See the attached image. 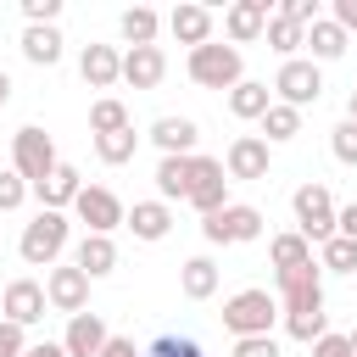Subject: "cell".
Masks as SVG:
<instances>
[{"instance_id":"obj_17","label":"cell","mask_w":357,"mask_h":357,"mask_svg":"<svg viewBox=\"0 0 357 357\" xmlns=\"http://www.w3.org/2000/svg\"><path fill=\"white\" fill-rule=\"evenodd\" d=\"M151 139H156V151L162 156H195V139H201V128H195V117H156L151 123Z\"/></svg>"},{"instance_id":"obj_42","label":"cell","mask_w":357,"mask_h":357,"mask_svg":"<svg viewBox=\"0 0 357 357\" xmlns=\"http://www.w3.org/2000/svg\"><path fill=\"white\" fill-rule=\"evenodd\" d=\"M340 33H357V0H335V17H329Z\"/></svg>"},{"instance_id":"obj_45","label":"cell","mask_w":357,"mask_h":357,"mask_svg":"<svg viewBox=\"0 0 357 357\" xmlns=\"http://www.w3.org/2000/svg\"><path fill=\"white\" fill-rule=\"evenodd\" d=\"M22 357H67V351H61V340H39V346H28Z\"/></svg>"},{"instance_id":"obj_2","label":"cell","mask_w":357,"mask_h":357,"mask_svg":"<svg viewBox=\"0 0 357 357\" xmlns=\"http://www.w3.org/2000/svg\"><path fill=\"white\" fill-rule=\"evenodd\" d=\"M56 139L39 128V123H28V128H17V139H11V173L33 190V184H45L50 173H56Z\"/></svg>"},{"instance_id":"obj_15","label":"cell","mask_w":357,"mask_h":357,"mask_svg":"<svg viewBox=\"0 0 357 357\" xmlns=\"http://www.w3.org/2000/svg\"><path fill=\"white\" fill-rule=\"evenodd\" d=\"M106 324H100V312H78V318H67V335H61V351L67 357H100L106 351Z\"/></svg>"},{"instance_id":"obj_11","label":"cell","mask_w":357,"mask_h":357,"mask_svg":"<svg viewBox=\"0 0 357 357\" xmlns=\"http://www.w3.org/2000/svg\"><path fill=\"white\" fill-rule=\"evenodd\" d=\"M73 212H78V223H89V234H112L123 223V201L106 184H84L78 201H73Z\"/></svg>"},{"instance_id":"obj_28","label":"cell","mask_w":357,"mask_h":357,"mask_svg":"<svg viewBox=\"0 0 357 357\" xmlns=\"http://www.w3.org/2000/svg\"><path fill=\"white\" fill-rule=\"evenodd\" d=\"M117 28H123V39H128V50H134V45H156V28H162V17H156L151 6H128V11L117 17Z\"/></svg>"},{"instance_id":"obj_7","label":"cell","mask_w":357,"mask_h":357,"mask_svg":"<svg viewBox=\"0 0 357 357\" xmlns=\"http://www.w3.org/2000/svg\"><path fill=\"white\" fill-rule=\"evenodd\" d=\"M273 95H279V106H318V95H324V73H318V61H301V56H290L284 67H279V78H273Z\"/></svg>"},{"instance_id":"obj_47","label":"cell","mask_w":357,"mask_h":357,"mask_svg":"<svg viewBox=\"0 0 357 357\" xmlns=\"http://www.w3.org/2000/svg\"><path fill=\"white\" fill-rule=\"evenodd\" d=\"M346 123H357V89L346 95Z\"/></svg>"},{"instance_id":"obj_23","label":"cell","mask_w":357,"mask_h":357,"mask_svg":"<svg viewBox=\"0 0 357 357\" xmlns=\"http://www.w3.org/2000/svg\"><path fill=\"white\" fill-rule=\"evenodd\" d=\"M273 106V89L268 84H257V78H240L234 89H229V112L240 117V123H262V112Z\"/></svg>"},{"instance_id":"obj_29","label":"cell","mask_w":357,"mask_h":357,"mask_svg":"<svg viewBox=\"0 0 357 357\" xmlns=\"http://www.w3.org/2000/svg\"><path fill=\"white\" fill-rule=\"evenodd\" d=\"M117 128H134V117H128V106L117 95H100L89 106V134H117Z\"/></svg>"},{"instance_id":"obj_31","label":"cell","mask_w":357,"mask_h":357,"mask_svg":"<svg viewBox=\"0 0 357 357\" xmlns=\"http://www.w3.org/2000/svg\"><path fill=\"white\" fill-rule=\"evenodd\" d=\"M134 151H139V134H134V128H117V134H95V156H100L106 167H123V162H134Z\"/></svg>"},{"instance_id":"obj_10","label":"cell","mask_w":357,"mask_h":357,"mask_svg":"<svg viewBox=\"0 0 357 357\" xmlns=\"http://www.w3.org/2000/svg\"><path fill=\"white\" fill-rule=\"evenodd\" d=\"M201 218L206 212H218V206H229V173H223V162L218 156H195V178H190V195H184Z\"/></svg>"},{"instance_id":"obj_33","label":"cell","mask_w":357,"mask_h":357,"mask_svg":"<svg viewBox=\"0 0 357 357\" xmlns=\"http://www.w3.org/2000/svg\"><path fill=\"white\" fill-rule=\"evenodd\" d=\"M318 268H329V273H357V240H346V234L324 240V245H318Z\"/></svg>"},{"instance_id":"obj_36","label":"cell","mask_w":357,"mask_h":357,"mask_svg":"<svg viewBox=\"0 0 357 357\" xmlns=\"http://www.w3.org/2000/svg\"><path fill=\"white\" fill-rule=\"evenodd\" d=\"M329 151H335V162L357 167V123H340V128L329 134Z\"/></svg>"},{"instance_id":"obj_4","label":"cell","mask_w":357,"mask_h":357,"mask_svg":"<svg viewBox=\"0 0 357 357\" xmlns=\"http://www.w3.org/2000/svg\"><path fill=\"white\" fill-rule=\"evenodd\" d=\"M184 67H190V78H195L201 89H234V84L245 78V61H240V50H234V45H218V39L195 45Z\"/></svg>"},{"instance_id":"obj_8","label":"cell","mask_w":357,"mask_h":357,"mask_svg":"<svg viewBox=\"0 0 357 357\" xmlns=\"http://www.w3.org/2000/svg\"><path fill=\"white\" fill-rule=\"evenodd\" d=\"M45 301H50L56 312L78 318V312L89 307V273H84V268H73V262H56V268H50V279H45Z\"/></svg>"},{"instance_id":"obj_34","label":"cell","mask_w":357,"mask_h":357,"mask_svg":"<svg viewBox=\"0 0 357 357\" xmlns=\"http://www.w3.org/2000/svg\"><path fill=\"white\" fill-rule=\"evenodd\" d=\"M301 39H307V28H296L290 17H268V45H273V50H279L284 61H290V56L301 50Z\"/></svg>"},{"instance_id":"obj_39","label":"cell","mask_w":357,"mask_h":357,"mask_svg":"<svg viewBox=\"0 0 357 357\" xmlns=\"http://www.w3.org/2000/svg\"><path fill=\"white\" fill-rule=\"evenodd\" d=\"M234 357H279V340L273 335H245V340H234Z\"/></svg>"},{"instance_id":"obj_27","label":"cell","mask_w":357,"mask_h":357,"mask_svg":"<svg viewBox=\"0 0 357 357\" xmlns=\"http://www.w3.org/2000/svg\"><path fill=\"white\" fill-rule=\"evenodd\" d=\"M307 50H312V61H340L346 56V33L329 22V17H318L312 28H307V39H301Z\"/></svg>"},{"instance_id":"obj_26","label":"cell","mask_w":357,"mask_h":357,"mask_svg":"<svg viewBox=\"0 0 357 357\" xmlns=\"http://www.w3.org/2000/svg\"><path fill=\"white\" fill-rule=\"evenodd\" d=\"M22 56L33 67H56L61 61V28H22Z\"/></svg>"},{"instance_id":"obj_1","label":"cell","mask_w":357,"mask_h":357,"mask_svg":"<svg viewBox=\"0 0 357 357\" xmlns=\"http://www.w3.org/2000/svg\"><path fill=\"white\" fill-rule=\"evenodd\" d=\"M67 234H73L67 212H50V206H39V218L22 229L17 251H22V262H28V268H56V257L67 251Z\"/></svg>"},{"instance_id":"obj_18","label":"cell","mask_w":357,"mask_h":357,"mask_svg":"<svg viewBox=\"0 0 357 357\" xmlns=\"http://www.w3.org/2000/svg\"><path fill=\"white\" fill-rule=\"evenodd\" d=\"M78 73H84V84H89V89H112V84L123 78V56H117L112 45H84Z\"/></svg>"},{"instance_id":"obj_21","label":"cell","mask_w":357,"mask_h":357,"mask_svg":"<svg viewBox=\"0 0 357 357\" xmlns=\"http://www.w3.org/2000/svg\"><path fill=\"white\" fill-rule=\"evenodd\" d=\"M123 223L134 229V240H167L173 212H167V201H134V206L123 212Z\"/></svg>"},{"instance_id":"obj_14","label":"cell","mask_w":357,"mask_h":357,"mask_svg":"<svg viewBox=\"0 0 357 357\" xmlns=\"http://www.w3.org/2000/svg\"><path fill=\"white\" fill-rule=\"evenodd\" d=\"M223 33L234 39V50L251 45V39H262V33H268V0H234V6L223 11Z\"/></svg>"},{"instance_id":"obj_22","label":"cell","mask_w":357,"mask_h":357,"mask_svg":"<svg viewBox=\"0 0 357 357\" xmlns=\"http://www.w3.org/2000/svg\"><path fill=\"white\" fill-rule=\"evenodd\" d=\"M73 268H84L89 279H106V273L117 268V245H112V234H84L78 251H73Z\"/></svg>"},{"instance_id":"obj_44","label":"cell","mask_w":357,"mask_h":357,"mask_svg":"<svg viewBox=\"0 0 357 357\" xmlns=\"http://www.w3.org/2000/svg\"><path fill=\"white\" fill-rule=\"evenodd\" d=\"M335 234H346V240H357V201L335 212Z\"/></svg>"},{"instance_id":"obj_40","label":"cell","mask_w":357,"mask_h":357,"mask_svg":"<svg viewBox=\"0 0 357 357\" xmlns=\"http://www.w3.org/2000/svg\"><path fill=\"white\" fill-rule=\"evenodd\" d=\"M22 351H28V335H22L17 324L0 318V357H22Z\"/></svg>"},{"instance_id":"obj_16","label":"cell","mask_w":357,"mask_h":357,"mask_svg":"<svg viewBox=\"0 0 357 357\" xmlns=\"http://www.w3.org/2000/svg\"><path fill=\"white\" fill-rule=\"evenodd\" d=\"M162 73H167L162 45H134V50H123V84H134V89H156Z\"/></svg>"},{"instance_id":"obj_30","label":"cell","mask_w":357,"mask_h":357,"mask_svg":"<svg viewBox=\"0 0 357 357\" xmlns=\"http://www.w3.org/2000/svg\"><path fill=\"white\" fill-rule=\"evenodd\" d=\"M296 134H301V112L273 100V106L262 112V139H268V145H284V139H296Z\"/></svg>"},{"instance_id":"obj_46","label":"cell","mask_w":357,"mask_h":357,"mask_svg":"<svg viewBox=\"0 0 357 357\" xmlns=\"http://www.w3.org/2000/svg\"><path fill=\"white\" fill-rule=\"evenodd\" d=\"M6 100H11V73L0 67V106H6Z\"/></svg>"},{"instance_id":"obj_25","label":"cell","mask_w":357,"mask_h":357,"mask_svg":"<svg viewBox=\"0 0 357 357\" xmlns=\"http://www.w3.org/2000/svg\"><path fill=\"white\" fill-rule=\"evenodd\" d=\"M178 290H184L190 301H206V296L218 290V262H212V257H190V262L178 268Z\"/></svg>"},{"instance_id":"obj_48","label":"cell","mask_w":357,"mask_h":357,"mask_svg":"<svg viewBox=\"0 0 357 357\" xmlns=\"http://www.w3.org/2000/svg\"><path fill=\"white\" fill-rule=\"evenodd\" d=\"M346 346H351V357H357V329H351V335H346Z\"/></svg>"},{"instance_id":"obj_43","label":"cell","mask_w":357,"mask_h":357,"mask_svg":"<svg viewBox=\"0 0 357 357\" xmlns=\"http://www.w3.org/2000/svg\"><path fill=\"white\" fill-rule=\"evenodd\" d=\"M100 357H145V351H139V346H134V340H128V335H112V340H106V351H100Z\"/></svg>"},{"instance_id":"obj_41","label":"cell","mask_w":357,"mask_h":357,"mask_svg":"<svg viewBox=\"0 0 357 357\" xmlns=\"http://www.w3.org/2000/svg\"><path fill=\"white\" fill-rule=\"evenodd\" d=\"M312 357H351V346H346V335H318Z\"/></svg>"},{"instance_id":"obj_35","label":"cell","mask_w":357,"mask_h":357,"mask_svg":"<svg viewBox=\"0 0 357 357\" xmlns=\"http://www.w3.org/2000/svg\"><path fill=\"white\" fill-rule=\"evenodd\" d=\"M284 329H290V340H318V335H329V312H284Z\"/></svg>"},{"instance_id":"obj_32","label":"cell","mask_w":357,"mask_h":357,"mask_svg":"<svg viewBox=\"0 0 357 357\" xmlns=\"http://www.w3.org/2000/svg\"><path fill=\"white\" fill-rule=\"evenodd\" d=\"M268 257H273V268L284 273V268H307V262H312V245H307L301 234H273V240H268Z\"/></svg>"},{"instance_id":"obj_19","label":"cell","mask_w":357,"mask_h":357,"mask_svg":"<svg viewBox=\"0 0 357 357\" xmlns=\"http://www.w3.org/2000/svg\"><path fill=\"white\" fill-rule=\"evenodd\" d=\"M167 28H173V39H178V45H190V50H195V45H206V39H212V11L184 0V6H173V11H167Z\"/></svg>"},{"instance_id":"obj_20","label":"cell","mask_w":357,"mask_h":357,"mask_svg":"<svg viewBox=\"0 0 357 357\" xmlns=\"http://www.w3.org/2000/svg\"><path fill=\"white\" fill-rule=\"evenodd\" d=\"M78 190H84V178H78V167H73V162H56V173H50L45 184H33L39 206H50V212L73 206V201H78Z\"/></svg>"},{"instance_id":"obj_38","label":"cell","mask_w":357,"mask_h":357,"mask_svg":"<svg viewBox=\"0 0 357 357\" xmlns=\"http://www.w3.org/2000/svg\"><path fill=\"white\" fill-rule=\"evenodd\" d=\"M145 357H201V346H195L190 335H162V340H156Z\"/></svg>"},{"instance_id":"obj_5","label":"cell","mask_w":357,"mask_h":357,"mask_svg":"<svg viewBox=\"0 0 357 357\" xmlns=\"http://www.w3.org/2000/svg\"><path fill=\"white\" fill-rule=\"evenodd\" d=\"M201 234H206V245H245V240L262 234V212L245 206V201H229V206L201 218Z\"/></svg>"},{"instance_id":"obj_9","label":"cell","mask_w":357,"mask_h":357,"mask_svg":"<svg viewBox=\"0 0 357 357\" xmlns=\"http://www.w3.org/2000/svg\"><path fill=\"white\" fill-rule=\"evenodd\" d=\"M279 296H284V312H324V268L318 262L284 268L279 273Z\"/></svg>"},{"instance_id":"obj_12","label":"cell","mask_w":357,"mask_h":357,"mask_svg":"<svg viewBox=\"0 0 357 357\" xmlns=\"http://www.w3.org/2000/svg\"><path fill=\"white\" fill-rule=\"evenodd\" d=\"M223 173L229 178H268V139L262 134H240L223 151Z\"/></svg>"},{"instance_id":"obj_37","label":"cell","mask_w":357,"mask_h":357,"mask_svg":"<svg viewBox=\"0 0 357 357\" xmlns=\"http://www.w3.org/2000/svg\"><path fill=\"white\" fill-rule=\"evenodd\" d=\"M22 201H28V184H22L11 167H0V212H17Z\"/></svg>"},{"instance_id":"obj_24","label":"cell","mask_w":357,"mask_h":357,"mask_svg":"<svg viewBox=\"0 0 357 357\" xmlns=\"http://www.w3.org/2000/svg\"><path fill=\"white\" fill-rule=\"evenodd\" d=\"M190 178H195V156H162L156 162V195L162 201H184Z\"/></svg>"},{"instance_id":"obj_6","label":"cell","mask_w":357,"mask_h":357,"mask_svg":"<svg viewBox=\"0 0 357 357\" xmlns=\"http://www.w3.org/2000/svg\"><path fill=\"white\" fill-rule=\"evenodd\" d=\"M290 206H296V223H301L296 234H301L307 245H312V240H318V245H324V240H335V212H340V206L329 201V190H324V184H301V190L290 195Z\"/></svg>"},{"instance_id":"obj_3","label":"cell","mask_w":357,"mask_h":357,"mask_svg":"<svg viewBox=\"0 0 357 357\" xmlns=\"http://www.w3.org/2000/svg\"><path fill=\"white\" fill-rule=\"evenodd\" d=\"M273 318H279V301L268 296V290H234L229 301H223V329L234 335V340H245V335H273Z\"/></svg>"},{"instance_id":"obj_13","label":"cell","mask_w":357,"mask_h":357,"mask_svg":"<svg viewBox=\"0 0 357 357\" xmlns=\"http://www.w3.org/2000/svg\"><path fill=\"white\" fill-rule=\"evenodd\" d=\"M0 307H6V324H17V329H28V324H39L45 318V284H33V279H11L6 284V296H0Z\"/></svg>"}]
</instances>
